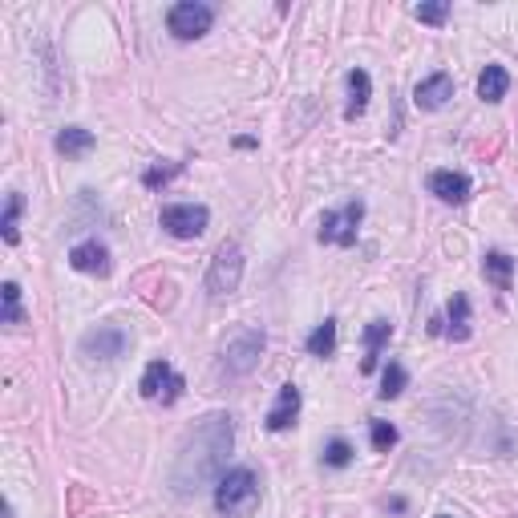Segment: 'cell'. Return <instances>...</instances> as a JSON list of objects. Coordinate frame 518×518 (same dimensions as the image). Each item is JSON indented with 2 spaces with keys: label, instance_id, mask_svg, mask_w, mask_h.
<instances>
[{
  "label": "cell",
  "instance_id": "6da1fadb",
  "mask_svg": "<svg viewBox=\"0 0 518 518\" xmlns=\"http://www.w3.org/2000/svg\"><path fill=\"white\" fill-rule=\"evenodd\" d=\"M231 445H235V425L227 413H207L202 421H194L186 442L178 445L174 469H170V486H174L178 498H194L199 490L215 486L223 478Z\"/></svg>",
  "mask_w": 518,
  "mask_h": 518
},
{
  "label": "cell",
  "instance_id": "7a4b0ae2",
  "mask_svg": "<svg viewBox=\"0 0 518 518\" xmlns=\"http://www.w3.org/2000/svg\"><path fill=\"white\" fill-rule=\"evenodd\" d=\"M259 506V478L255 469L235 466L215 482V510L223 518H247Z\"/></svg>",
  "mask_w": 518,
  "mask_h": 518
},
{
  "label": "cell",
  "instance_id": "3957f363",
  "mask_svg": "<svg viewBox=\"0 0 518 518\" xmlns=\"http://www.w3.org/2000/svg\"><path fill=\"white\" fill-rule=\"evenodd\" d=\"M263 348H267V336H263V332H259V328H239V332H235V336L223 344L219 369H223L227 377H247V372L259 364Z\"/></svg>",
  "mask_w": 518,
  "mask_h": 518
},
{
  "label": "cell",
  "instance_id": "277c9868",
  "mask_svg": "<svg viewBox=\"0 0 518 518\" xmlns=\"http://www.w3.org/2000/svg\"><path fill=\"white\" fill-rule=\"evenodd\" d=\"M239 280H243V247L239 243H223L207 267V291L215 299H223L231 291H239Z\"/></svg>",
  "mask_w": 518,
  "mask_h": 518
},
{
  "label": "cell",
  "instance_id": "5b68a950",
  "mask_svg": "<svg viewBox=\"0 0 518 518\" xmlns=\"http://www.w3.org/2000/svg\"><path fill=\"white\" fill-rule=\"evenodd\" d=\"M210 24H215V8L202 4V0H178L166 13V29L178 40H199L202 32H210Z\"/></svg>",
  "mask_w": 518,
  "mask_h": 518
},
{
  "label": "cell",
  "instance_id": "8992f818",
  "mask_svg": "<svg viewBox=\"0 0 518 518\" xmlns=\"http://www.w3.org/2000/svg\"><path fill=\"white\" fill-rule=\"evenodd\" d=\"M158 223H162V231L174 235V239H199L210 223V210L199 207V202H174V207H162Z\"/></svg>",
  "mask_w": 518,
  "mask_h": 518
},
{
  "label": "cell",
  "instance_id": "52a82bcc",
  "mask_svg": "<svg viewBox=\"0 0 518 518\" xmlns=\"http://www.w3.org/2000/svg\"><path fill=\"white\" fill-rule=\"evenodd\" d=\"M142 397L146 401H162V405H174L178 397H183V377H178L174 369H170V361L162 356V361H150L146 364V372H142Z\"/></svg>",
  "mask_w": 518,
  "mask_h": 518
},
{
  "label": "cell",
  "instance_id": "ba28073f",
  "mask_svg": "<svg viewBox=\"0 0 518 518\" xmlns=\"http://www.w3.org/2000/svg\"><path fill=\"white\" fill-rule=\"evenodd\" d=\"M361 219H364V202L361 199H353L344 210H324V215H320V243H340V247H353Z\"/></svg>",
  "mask_w": 518,
  "mask_h": 518
},
{
  "label": "cell",
  "instance_id": "9c48e42d",
  "mask_svg": "<svg viewBox=\"0 0 518 518\" xmlns=\"http://www.w3.org/2000/svg\"><path fill=\"white\" fill-rule=\"evenodd\" d=\"M126 344H130V336L121 328H113V324H97L94 332H85L81 336V356H89V361H102V364H110V361H118V356H126Z\"/></svg>",
  "mask_w": 518,
  "mask_h": 518
},
{
  "label": "cell",
  "instance_id": "30bf717a",
  "mask_svg": "<svg viewBox=\"0 0 518 518\" xmlns=\"http://www.w3.org/2000/svg\"><path fill=\"white\" fill-rule=\"evenodd\" d=\"M450 97H453L450 73H433V77L417 81V89H413V105H417V110H442Z\"/></svg>",
  "mask_w": 518,
  "mask_h": 518
},
{
  "label": "cell",
  "instance_id": "8fae6325",
  "mask_svg": "<svg viewBox=\"0 0 518 518\" xmlns=\"http://www.w3.org/2000/svg\"><path fill=\"white\" fill-rule=\"evenodd\" d=\"M69 263L85 275H110V247L97 239H85L69 251Z\"/></svg>",
  "mask_w": 518,
  "mask_h": 518
},
{
  "label": "cell",
  "instance_id": "7c38bea8",
  "mask_svg": "<svg viewBox=\"0 0 518 518\" xmlns=\"http://www.w3.org/2000/svg\"><path fill=\"white\" fill-rule=\"evenodd\" d=\"M429 194H437L442 202H466L469 199V178L453 174V170H433V174H429Z\"/></svg>",
  "mask_w": 518,
  "mask_h": 518
},
{
  "label": "cell",
  "instance_id": "4fadbf2b",
  "mask_svg": "<svg viewBox=\"0 0 518 518\" xmlns=\"http://www.w3.org/2000/svg\"><path fill=\"white\" fill-rule=\"evenodd\" d=\"M296 417H299V388L296 385H283L275 409L267 413V429H272V433H280V429L296 425Z\"/></svg>",
  "mask_w": 518,
  "mask_h": 518
},
{
  "label": "cell",
  "instance_id": "5bb4252c",
  "mask_svg": "<svg viewBox=\"0 0 518 518\" xmlns=\"http://www.w3.org/2000/svg\"><path fill=\"white\" fill-rule=\"evenodd\" d=\"M369 94H372V81L364 69H353L348 73V105H344V118H361L364 110H369Z\"/></svg>",
  "mask_w": 518,
  "mask_h": 518
},
{
  "label": "cell",
  "instance_id": "9a60e30c",
  "mask_svg": "<svg viewBox=\"0 0 518 518\" xmlns=\"http://www.w3.org/2000/svg\"><path fill=\"white\" fill-rule=\"evenodd\" d=\"M510 89V73L502 69V65H486L482 77H478V97L482 102H502Z\"/></svg>",
  "mask_w": 518,
  "mask_h": 518
},
{
  "label": "cell",
  "instance_id": "2e32d148",
  "mask_svg": "<svg viewBox=\"0 0 518 518\" xmlns=\"http://www.w3.org/2000/svg\"><path fill=\"white\" fill-rule=\"evenodd\" d=\"M388 336H393V324H388V320H372L369 328H364V348H369V353H364V361H361V372H372V369H377L380 344H385Z\"/></svg>",
  "mask_w": 518,
  "mask_h": 518
},
{
  "label": "cell",
  "instance_id": "e0dca14e",
  "mask_svg": "<svg viewBox=\"0 0 518 518\" xmlns=\"http://www.w3.org/2000/svg\"><path fill=\"white\" fill-rule=\"evenodd\" d=\"M482 272H486V280H490L494 288L506 291V288H510V272H514V259H510L506 251H486Z\"/></svg>",
  "mask_w": 518,
  "mask_h": 518
},
{
  "label": "cell",
  "instance_id": "ac0fdd59",
  "mask_svg": "<svg viewBox=\"0 0 518 518\" xmlns=\"http://www.w3.org/2000/svg\"><path fill=\"white\" fill-rule=\"evenodd\" d=\"M94 142L97 138L89 134V130H81V126H65L61 134H57V150H61L65 158H81L85 150H94Z\"/></svg>",
  "mask_w": 518,
  "mask_h": 518
},
{
  "label": "cell",
  "instance_id": "d6986e66",
  "mask_svg": "<svg viewBox=\"0 0 518 518\" xmlns=\"http://www.w3.org/2000/svg\"><path fill=\"white\" fill-rule=\"evenodd\" d=\"M445 320H450V336L453 340H466L469 336V299L461 296V291L450 299V308H445Z\"/></svg>",
  "mask_w": 518,
  "mask_h": 518
},
{
  "label": "cell",
  "instance_id": "ffe728a7",
  "mask_svg": "<svg viewBox=\"0 0 518 518\" xmlns=\"http://www.w3.org/2000/svg\"><path fill=\"white\" fill-rule=\"evenodd\" d=\"M308 353H312V356H332V353H336V320L316 324L312 336H308Z\"/></svg>",
  "mask_w": 518,
  "mask_h": 518
},
{
  "label": "cell",
  "instance_id": "44dd1931",
  "mask_svg": "<svg viewBox=\"0 0 518 518\" xmlns=\"http://www.w3.org/2000/svg\"><path fill=\"white\" fill-rule=\"evenodd\" d=\"M0 296H4V316H0V320H4L8 328H16V324H24V312H21V283H16V280H4V288H0Z\"/></svg>",
  "mask_w": 518,
  "mask_h": 518
},
{
  "label": "cell",
  "instance_id": "7402d4cb",
  "mask_svg": "<svg viewBox=\"0 0 518 518\" xmlns=\"http://www.w3.org/2000/svg\"><path fill=\"white\" fill-rule=\"evenodd\" d=\"M405 385H409V377H405V369L393 361L385 372H380V388H377V397H380V401H393V397H401V388H405Z\"/></svg>",
  "mask_w": 518,
  "mask_h": 518
},
{
  "label": "cell",
  "instance_id": "603a6c76",
  "mask_svg": "<svg viewBox=\"0 0 518 518\" xmlns=\"http://www.w3.org/2000/svg\"><path fill=\"white\" fill-rule=\"evenodd\" d=\"M21 207H24L21 194H8L4 219H0V231H4V243H16V239H21V231H16V219H21Z\"/></svg>",
  "mask_w": 518,
  "mask_h": 518
},
{
  "label": "cell",
  "instance_id": "cb8c5ba5",
  "mask_svg": "<svg viewBox=\"0 0 518 518\" xmlns=\"http://www.w3.org/2000/svg\"><path fill=\"white\" fill-rule=\"evenodd\" d=\"M348 461H353V445H348L344 437H332V442L324 445V466H332V469H344Z\"/></svg>",
  "mask_w": 518,
  "mask_h": 518
},
{
  "label": "cell",
  "instance_id": "d4e9b609",
  "mask_svg": "<svg viewBox=\"0 0 518 518\" xmlns=\"http://www.w3.org/2000/svg\"><path fill=\"white\" fill-rule=\"evenodd\" d=\"M174 174H183V162H170V166H150L142 174V183L150 186V191H158V186H166Z\"/></svg>",
  "mask_w": 518,
  "mask_h": 518
},
{
  "label": "cell",
  "instance_id": "484cf974",
  "mask_svg": "<svg viewBox=\"0 0 518 518\" xmlns=\"http://www.w3.org/2000/svg\"><path fill=\"white\" fill-rule=\"evenodd\" d=\"M372 450H380V453H388L397 445V425H388V421H372Z\"/></svg>",
  "mask_w": 518,
  "mask_h": 518
},
{
  "label": "cell",
  "instance_id": "4316f807",
  "mask_svg": "<svg viewBox=\"0 0 518 518\" xmlns=\"http://www.w3.org/2000/svg\"><path fill=\"white\" fill-rule=\"evenodd\" d=\"M413 16H417L421 24H445V16H450V4H445V0H433V4H417V8H413Z\"/></svg>",
  "mask_w": 518,
  "mask_h": 518
},
{
  "label": "cell",
  "instance_id": "83f0119b",
  "mask_svg": "<svg viewBox=\"0 0 518 518\" xmlns=\"http://www.w3.org/2000/svg\"><path fill=\"white\" fill-rule=\"evenodd\" d=\"M4 518H16V514H13V502H4Z\"/></svg>",
  "mask_w": 518,
  "mask_h": 518
},
{
  "label": "cell",
  "instance_id": "f1b7e54d",
  "mask_svg": "<svg viewBox=\"0 0 518 518\" xmlns=\"http://www.w3.org/2000/svg\"><path fill=\"white\" fill-rule=\"evenodd\" d=\"M437 518H445V514H437Z\"/></svg>",
  "mask_w": 518,
  "mask_h": 518
}]
</instances>
